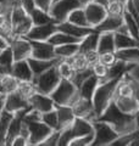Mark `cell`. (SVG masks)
Returning a JSON list of instances; mask_svg holds the SVG:
<instances>
[{
	"label": "cell",
	"mask_w": 139,
	"mask_h": 146,
	"mask_svg": "<svg viewBox=\"0 0 139 146\" xmlns=\"http://www.w3.org/2000/svg\"><path fill=\"white\" fill-rule=\"evenodd\" d=\"M96 119L108 122L117 131L118 135L132 133V131L138 129L136 115H128V113L122 112L116 106V104L114 101L110 102V105L104 110V112Z\"/></svg>",
	"instance_id": "cell-1"
},
{
	"label": "cell",
	"mask_w": 139,
	"mask_h": 146,
	"mask_svg": "<svg viewBox=\"0 0 139 146\" xmlns=\"http://www.w3.org/2000/svg\"><path fill=\"white\" fill-rule=\"evenodd\" d=\"M99 54L103 52H115V32H101L99 35L98 48H96Z\"/></svg>",
	"instance_id": "cell-23"
},
{
	"label": "cell",
	"mask_w": 139,
	"mask_h": 146,
	"mask_svg": "<svg viewBox=\"0 0 139 146\" xmlns=\"http://www.w3.org/2000/svg\"><path fill=\"white\" fill-rule=\"evenodd\" d=\"M29 16H31L32 22H33L34 26L50 23V22H55L53 20V17L50 16L49 11H45V10H43V9H39V7H37V6L31 11Z\"/></svg>",
	"instance_id": "cell-32"
},
{
	"label": "cell",
	"mask_w": 139,
	"mask_h": 146,
	"mask_svg": "<svg viewBox=\"0 0 139 146\" xmlns=\"http://www.w3.org/2000/svg\"><path fill=\"white\" fill-rule=\"evenodd\" d=\"M0 51H1V49H0Z\"/></svg>",
	"instance_id": "cell-63"
},
{
	"label": "cell",
	"mask_w": 139,
	"mask_h": 146,
	"mask_svg": "<svg viewBox=\"0 0 139 146\" xmlns=\"http://www.w3.org/2000/svg\"><path fill=\"white\" fill-rule=\"evenodd\" d=\"M28 110H23V111L13 113V118L10 123V125H9L7 133L5 136V146H11L13 139H15L17 135H20L21 129H22V124H23V117H25L26 112L28 111Z\"/></svg>",
	"instance_id": "cell-17"
},
{
	"label": "cell",
	"mask_w": 139,
	"mask_h": 146,
	"mask_svg": "<svg viewBox=\"0 0 139 146\" xmlns=\"http://www.w3.org/2000/svg\"><path fill=\"white\" fill-rule=\"evenodd\" d=\"M123 23H124L123 16L109 15L108 13V16H106L94 29L100 32V33L101 32H117Z\"/></svg>",
	"instance_id": "cell-22"
},
{
	"label": "cell",
	"mask_w": 139,
	"mask_h": 146,
	"mask_svg": "<svg viewBox=\"0 0 139 146\" xmlns=\"http://www.w3.org/2000/svg\"><path fill=\"white\" fill-rule=\"evenodd\" d=\"M95 1H98V3H100V4H103V5H106L109 0H95Z\"/></svg>",
	"instance_id": "cell-58"
},
{
	"label": "cell",
	"mask_w": 139,
	"mask_h": 146,
	"mask_svg": "<svg viewBox=\"0 0 139 146\" xmlns=\"http://www.w3.org/2000/svg\"><path fill=\"white\" fill-rule=\"evenodd\" d=\"M131 1L133 4L134 9H136V11L138 12V15H139V0H131Z\"/></svg>",
	"instance_id": "cell-55"
},
{
	"label": "cell",
	"mask_w": 139,
	"mask_h": 146,
	"mask_svg": "<svg viewBox=\"0 0 139 146\" xmlns=\"http://www.w3.org/2000/svg\"><path fill=\"white\" fill-rule=\"evenodd\" d=\"M56 31H57L56 22H50V23L38 25V26L33 25V27L27 33L26 38H28L29 40H37V42H46Z\"/></svg>",
	"instance_id": "cell-14"
},
{
	"label": "cell",
	"mask_w": 139,
	"mask_h": 146,
	"mask_svg": "<svg viewBox=\"0 0 139 146\" xmlns=\"http://www.w3.org/2000/svg\"><path fill=\"white\" fill-rule=\"evenodd\" d=\"M1 83H3V91H4V94L6 95L9 93H12V91L17 90L20 80L15 78L11 73H9V74H5L1 77Z\"/></svg>",
	"instance_id": "cell-37"
},
{
	"label": "cell",
	"mask_w": 139,
	"mask_h": 146,
	"mask_svg": "<svg viewBox=\"0 0 139 146\" xmlns=\"http://www.w3.org/2000/svg\"><path fill=\"white\" fill-rule=\"evenodd\" d=\"M81 6L82 5L78 0H57V1L53 3V5L49 10V13L56 23H60V22L66 21L68 15L75 9Z\"/></svg>",
	"instance_id": "cell-8"
},
{
	"label": "cell",
	"mask_w": 139,
	"mask_h": 146,
	"mask_svg": "<svg viewBox=\"0 0 139 146\" xmlns=\"http://www.w3.org/2000/svg\"><path fill=\"white\" fill-rule=\"evenodd\" d=\"M0 1H3V0H0Z\"/></svg>",
	"instance_id": "cell-64"
},
{
	"label": "cell",
	"mask_w": 139,
	"mask_h": 146,
	"mask_svg": "<svg viewBox=\"0 0 139 146\" xmlns=\"http://www.w3.org/2000/svg\"><path fill=\"white\" fill-rule=\"evenodd\" d=\"M29 104L28 100H27L22 94H20L18 91H12V93H9L4 96V110L11 112V113H16L23 111V110H28Z\"/></svg>",
	"instance_id": "cell-12"
},
{
	"label": "cell",
	"mask_w": 139,
	"mask_h": 146,
	"mask_svg": "<svg viewBox=\"0 0 139 146\" xmlns=\"http://www.w3.org/2000/svg\"><path fill=\"white\" fill-rule=\"evenodd\" d=\"M82 39L75 38V36L70 35L65 32L61 31H56L55 33L48 39V42L50 44H53L54 46H57V45H63V44H70V43H80Z\"/></svg>",
	"instance_id": "cell-31"
},
{
	"label": "cell",
	"mask_w": 139,
	"mask_h": 146,
	"mask_svg": "<svg viewBox=\"0 0 139 146\" xmlns=\"http://www.w3.org/2000/svg\"><path fill=\"white\" fill-rule=\"evenodd\" d=\"M11 146H28V139L23 135H17L15 139L12 141V145Z\"/></svg>",
	"instance_id": "cell-52"
},
{
	"label": "cell",
	"mask_w": 139,
	"mask_h": 146,
	"mask_svg": "<svg viewBox=\"0 0 139 146\" xmlns=\"http://www.w3.org/2000/svg\"><path fill=\"white\" fill-rule=\"evenodd\" d=\"M84 56H86V60H87L88 63H89L90 67L94 65V63H96L99 61L98 50H90V51H87V52H84Z\"/></svg>",
	"instance_id": "cell-49"
},
{
	"label": "cell",
	"mask_w": 139,
	"mask_h": 146,
	"mask_svg": "<svg viewBox=\"0 0 139 146\" xmlns=\"http://www.w3.org/2000/svg\"><path fill=\"white\" fill-rule=\"evenodd\" d=\"M0 93L4 94V91H3V83H1V76H0ZM5 95V94H4Z\"/></svg>",
	"instance_id": "cell-59"
},
{
	"label": "cell",
	"mask_w": 139,
	"mask_h": 146,
	"mask_svg": "<svg viewBox=\"0 0 139 146\" xmlns=\"http://www.w3.org/2000/svg\"><path fill=\"white\" fill-rule=\"evenodd\" d=\"M12 118L13 113L6 111V110H3L1 115H0V146L5 145V136Z\"/></svg>",
	"instance_id": "cell-33"
},
{
	"label": "cell",
	"mask_w": 139,
	"mask_h": 146,
	"mask_svg": "<svg viewBox=\"0 0 139 146\" xmlns=\"http://www.w3.org/2000/svg\"><path fill=\"white\" fill-rule=\"evenodd\" d=\"M55 1H57V0H54V3H55Z\"/></svg>",
	"instance_id": "cell-62"
},
{
	"label": "cell",
	"mask_w": 139,
	"mask_h": 146,
	"mask_svg": "<svg viewBox=\"0 0 139 146\" xmlns=\"http://www.w3.org/2000/svg\"><path fill=\"white\" fill-rule=\"evenodd\" d=\"M115 46H116V50L139 46V40L134 39L131 34H124V33H120V32H115Z\"/></svg>",
	"instance_id": "cell-29"
},
{
	"label": "cell",
	"mask_w": 139,
	"mask_h": 146,
	"mask_svg": "<svg viewBox=\"0 0 139 146\" xmlns=\"http://www.w3.org/2000/svg\"><path fill=\"white\" fill-rule=\"evenodd\" d=\"M10 48L12 50L15 61L28 60L32 55V44L31 40L26 36H15L10 42Z\"/></svg>",
	"instance_id": "cell-10"
},
{
	"label": "cell",
	"mask_w": 139,
	"mask_h": 146,
	"mask_svg": "<svg viewBox=\"0 0 139 146\" xmlns=\"http://www.w3.org/2000/svg\"><path fill=\"white\" fill-rule=\"evenodd\" d=\"M83 9H84L88 23H89V26L93 27V28H95V27L108 16L106 6L98 3V1H95V0L89 3V4H87V5H84Z\"/></svg>",
	"instance_id": "cell-11"
},
{
	"label": "cell",
	"mask_w": 139,
	"mask_h": 146,
	"mask_svg": "<svg viewBox=\"0 0 139 146\" xmlns=\"http://www.w3.org/2000/svg\"><path fill=\"white\" fill-rule=\"evenodd\" d=\"M35 6L39 9H43L45 11H49L50 7H51L54 0H34Z\"/></svg>",
	"instance_id": "cell-50"
},
{
	"label": "cell",
	"mask_w": 139,
	"mask_h": 146,
	"mask_svg": "<svg viewBox=\"0 0 139 146\" xmlns=\"http://www.w3.org/2000/svg\"><path fill=\"white\" fill-rule=\"evenodd\" d=\"M60 58H55V60H40V58H34V57H29L28 58V63L32 68L33 76H38L40 73H43L44 71L49 70L50 67L55 66L59 62Z\"/></svg>",
	"instance_id": "cell-26"
},
{
	"label": "cell",
	"mask_w": 139,
	"mask_h": 146,
	"mask_svg": "<svg viewBox=\"0 0 139 146\" xmlns=\"http://www.w3.org/2000/svg\"><path fill=\"white\" fill-rule=\"evenodd\" d=\"M11 74L20 82H32L33 80V72L28 63V60L15 61L11 68Z\"/></svg>",
	"instance_id": "cell-18"
},
{
	"label": "cell",
	"mask_w": 139,
	"mask_h": 146,
	"mask_svg": "<svg viewBox=\"0 0 139 146\" xmlns=\"http://www.w3.org/2000/svg\"><path fill=\"white\" fill-rule=\"evenodd\" d=\"M60 130H53L46 138L39 144V146H59L60 140Z\"/></svg>",
	"instance_id": "cell-46"
},
{
	"label": "cell",
	"mask_w": 139,
	"mask_h": 146,
	"mask_svg": "<svg viewBox=\"0 0 139 146\" xmlns=\"http://www.w3.org/2000/svg\"><path fill=\"white\" fill-rule=\"evenodd\" d=\"M71 107L76 117L84 118V119L92 121V122L96 119V113H95L94 106H93V101L89 99H84L80 96Z\"/></svg>",
	"instance_id": "cell-15"
},
{
	"label": "cell",
	"mask_w": 139,
	"mask_h": 146,
	"mask_svg": "<svg viewBox=\"0 0 139 146\" xmlns=\"http://www.w3.org/2000/svg\"><path fill=\"white\" fill-rule=\"evenodd\" d=\"M92 74H93V71H92V67H89V68H87V70L76 72L75 76H73V78L71 80H72V83L78 88V86H80L83 83V82H84L88 78V77L92 76Z\"/></svg>",
	"instance_id": "cell-43"
},
{
	"label": "cell",
	"mask_w": 139,
	"mask_h": 146,
	"mask_svg": "<svg viewBox=\"0 0 139 146\" xmlns=\"http://www.w3.org/2000/svg\"><path fill=\"white\" fill-rule=\"evenodd\" d=\"M13 62H15V58H13V54H12L10 45L1 49V51H0V66L11 73Z\"/></svg>",
	"instance_id": "cell-36"
},
{
	"label": "cell",
	"mask_w": 139,
	"mask_h": 146,
	"mask_svg": "<svg viewBox=\"0 0 139 146\" xmlns=\"http://www.w3.org/2000/svg\"><path fill=\"white\" fill-rule=\"evenodd\" d=\"M108 70H109V67L105 66L104 63H101L100 61H98L96 63H94V65L92 66L93 74H95L96 77H98L99 80H103L106 77V74H108Z\"/></svg>",
	"instance_id": "cell-47"
},
{
	"label": "cell",
	"mask_w": 139,
	"mask_h": 146,
	"mask_svg": "<svg viewBox=\"0 0 139 146\" xmlns=\"http://www.w3.org/2000/svg\"><path fill=\"white\" fill-rule=\"evenodd\" d=\"M105 6L109 15L123 16L124 11H126V3L121 1V0H109Z\"/></svg>",
	"instance_id": "cell-38"
},
{
	"label": "cell",
	"mask_w": 139,
	"mask_h": 146,
	"mask_svg": "<svg viewBox=\"0 0 139 146\" xmlns=\"http://www.w3.org/2000/svg\"><path fill=\"white\" fill-rule=\"evenodd\" d=\"M60 131H61V133H60L59 146H68L70 141L77 138V136L94 134V127H93L92 121L76 117L71 125L66 128V129L60 130Z\"/></svg>",
	"instance_id": "cell-4"
},
{
	"label": "cell",
	"mask_w": 139,
	"mask_h": 146,
	"mask_svg": "<svg viewBox=\"0 0 139 146\" xmlns=\"http://www.w3.org/2000/svg\"><path fill=\"white\" fill-rule=\"evenodd\" d=\"M120 79H111V80H106V82H100L99 85L96 86L94 95H93V98H92L93 106H94L95 113H96V118L104 112V110L109 106L110 102L114 101L116 85H117Z\"/></svg>",
	"instance_id": "cell-2"
},
{
	"label": "cell",
	"mask_w": 139,
	"mask_h": 146,
	"mask_svg": "<svg viewBox=\"0 0 139 146\" xmlns=\"http://www.w3.org/2000/svg\"><path fill=\"white\" fill-rule=\"evenodd\" d=\"M99 61L109 67L111 65H114L117 61V58H116L115 52H103V54H99Z\"/></svg>",
	"instance_id": "cell-48"
},
{
	"label": "cell",
	"mask_w": 139,
	"mask_h": 146,
	"mask_svg": "<svg viewBox=\"0 0 139 146\" xmlns=\"http://www.w3.org/2000/svg\"><path fill=\"white\" fill-rule=\"evenodd\" d=\"M66 60L70 61V63L72 65V67L75 68V71L78 72V71H83V70H87V68H89V63L87 62L86 60V56L82 52H77L76 55H73L72 57L70 58H66Z\"/></svg>",
	"instance_id": "cell-41"
},
{
	"label": "cell",
	"mask_w": 139,
	"mask_h": 146,
	"mask_svg": "<svg viewBox=\"0 0 139 146\" xmlns=\"http://www.w3.org/2000/svg\"><path fill=\"white\" fill-rule=\"evenodd\" d=\"M66 21L71 22V23H73V25H77V26L90 27L89 23H88V20H87V16H86V12H84V9H83V6L75 9V10H73L68 15Z\"/></svg>",
	"instance_id": "cell-34"
},
{
	"label": "cell",
	"mask_w": 139,
	"mask_h": 146,
	"mask_svg": "<svg viewBox=\"0 0 139 146\" xmlns=\"http://www.w3.org/2000/svg\"><path fill=\"white\" fill-rule=\"evenodd\" d=\"M114 102L120 110L128 115H136L139 112V100L134 96H116Z\"/></svg>",
	"instance_id": "cell-21"
},
{
	"label": "cell",
	"mask_w": 139,
	"mask_h": 146,
	"mask_svg": "<svg viewBox=\"0 0 139 146\" xmlns=\"http://www.w3.org/2000/svg\"><path fill=\"white\" fill-rule=\"evenodd\" d=\"M80 52V43H70L55 46V55L57 58H70Z\"/></svg>",
	"instance_id": "cell-30"
},
{
	"label": "cell",
	"mask_w": 139,
	"mask_h": 146,
	"mask_svg": "<svg viewBox=\"0 0 139 146\" xmlns=\"http://www.w3.org/2000/svg\"><path fill=\"white\" fill-rule=\"evenodd\" d=\"M50 96L54 100L55 105H67L72 106L76 102V100L81 96L78 88L72 83V80L61 79L56 88L53 90Z\"/></svg>",
	"instance_id": "cell-5"
},
{
	"label": "cell",
	"mask_w": 139,
	"mask_h": 146,
	"mask_svg": "<svg viewBox=\"0 0 139 146\" xmlns=\"http://www.w3.org/2000/svg\"><path fill=\"white\" fill-rule=\"evenodd\" d=\"M27 128H28V146H39L46 136L53 131L51 128H49L41 121H25Z\"/></svg>",
	"instance_id": "cell-9"
},
{
	"label": "cell",
	"mask_w": 139,
	"mask_h": 146,
	"mask_svg": "<svg viewBox=\"0 0 139 146\" xmlns=\"http://www.w3.org/2000/svg\"><path fill=\"white\" fill-rule=\"evenodd\" d=\"M121 1H123V3H126V1H127V0H121Z\"/></svg>",
	"instance_id": "cell-61"
},
{
	"label": "cell",
	"mask_w": 139,
	"mask_h": 146,
	"mask_svg": "<svg viewBox=\"0 0 139 146\" xmlns=\"http://www.w3.org/2000/svg\"><path fill=\"white\" fill-rule=\"evenodd\" d=\"M3 110H4V98L0 99V115H1Z\"/></svg>",
	"instance_id": "cell-57"
},
{
	"label": "cell",
	"mask_w": 139,
	"mask_h": 146,
	"mask_svg": "<svg viewBox=\"0 0 139 146\" xmlns=\"http://www.w3.org/2000/svg\"><path fill=\"white\" fill-rule=\"evenodd\" d=\"M138 135H139V129L132 131V133H128V134L118 135L117 138L111 143L110 146H131L134 139H136Z\"/></svg>",
	"instance_id": "cell-40"
},
{
	"label": "cell",
	"mask_w": 139,
	"mask_h": 146,
	"mask_svg": "<svg viewBox=\"0 0 139 146\" xmlns=\"http://www.w3.org/2000/svg\"><path fill=\"white\" fill-rule=\"evenodd\" d=\"M10 20L13 38L15 36H26L29 29L33 27V22H32L29 13L20 5L17 0H15L12 4Z\"/></svg>",
	"instance_id": "cell-3"
},
{
	"label": "cell",
	"mask_w": 139,
	"mask_h": 146,
	"mask_svg": "<svg viewBox=\"0 0 139 146\" xmlns=\"http://www.w3.org/2000/svg\"><path fill=\"white\" fill-rule=\"evenodd\" d=\"M4 96H5V95H4V94H1V93H0V99H3Z\"/></svg>",
	"instance_id": "cell-60"
},
{
	"label": "cell",
	"mask_w": 139,
	"mask_h": 146,
	"mask_svg": "<svg viewBox=\"0 0 139 146\" xmlns=\"http://www.w3.org/2000/svg\"><path fill=\"white\" fill-rule=\"evenodd\" d=\"M18 3H20V5L25 9V10L31 13V11L33 10V9L35 7V3H34V0H17Z\"/></svg>",
	"instance_id": "cell-51"
},
{
	"label": "cell",
	"mask_w": 139,
	"mask_h": 146,
	"mask_svg": "<svg viewBox=\"0 0 139 146\" xmlns=\"http://www.w3.org/2000/svg\"><path fill=\"white\" fill-rule=\"evenodd\" d=\"M41 122H44L49 128L53 130H59V121H57V113L56 110H51V111L41 113Z\"/></svg>",
	"instance_id": "cell-42"
},
{
	"label": "cell",
	"mask_w": 139,
	"mask_h": 146,
	"mask_svg": "<svg viewBox=\"0 0 139 146\" xmlns=\"http://www.w3.org/2000/svg\"><path fill=\"white\" fill-rule=\"evenodd\" d=\"M78 1L81 3V5H82V6H84V5H87V4H89V3H92V1H94V0H78Z\"/></svg>",
	"instance_id": "cell-56"
},
{
	"label": "cell",
	"mask_w": 139,
	"mask_h": 146,
	"mask_svg": "<svg viewBox=\"0 0 139 146\" xmlns=\"http://www.w3.org/2000/svg\"><path fill=\"white\" fill-rule=\"evenodd\" d=\"M9 46V43H7V40L4 38V36L0 34V49H4V48H6Z\"/></svg>",
	"instance_id": "cell-54"
},
{
	"label": "cell",
	"mask_w": 139,
	"mask_h": 146,
	"mask_svg": "<svg viewBox=\"0 0 139 146\" xmlns=\"http://www.w3.org/2000/svg\"><path fill=\"white\" fill-rule=\"evenodd\" d=\"M28 104L32 110H35L40 113L51 111L55 108V102L51 96L48 94L39 93V91H34L28 98Z\"/></svg>",
	"instance_id": "cell-13"
},
{
	"label": "cell",
	"mask_w": 139,
	"mask_h": 146,
	"mask_svg": "<svg viewBox=\"0 0 139 146\" xmlns=\"http://www.w3.org/2000/svg\"><path fill=\"white\" fill-rule=\"evenodd\" d=\"M17 91L20 94H22L23 96L28 100V98L35 91V88H34V85H33L32 82H20L18 88H17Z\"/></svg>",
	"instance_id": "cell-45"
},
{
	"label": "cell",
	"mask_w": 139,
	"mask_h": 146,
	"mask_svg": "<svg viewBox=\"0 0 139 146\" xmlns=\"http://www.w3.org/2000/svg\"><path fill=\"white\" fill-rule=\"evenodd\" d=\"M55 110H56V113H57L59 130L68 128L76 118L72 107L67 106V105H55Z\"/></svg>",
	"instance_id": "cell-20"
},
{
	"label": "cell",
	"mask_w": 139,
	"mask_h": 146,
	"mask_svg": "<svg viewBox=\"0 0 139 146\" xmlns=\"http://www.w3.org/2000/svg\"><path fill=\"white\" fill-rule=\"evenodd\" d=\"M128 65H129V63H126L123 61L117 60L114 63V65L109 66L108 74H106L105 78L103 80H100V82H106V80H111V79H120V78H122L123 74L127 72Z\"/></svg>",
	"instance_id": "cell-27"
},
{
	"label": "cell",
	"mask_w": 139,
	"mask_h": 146,
	"mask_svg": "<svg viewBox=\"0 0 139 146\" xmlns=\"http://www.w3.org/2000/svg\"><path fill=\"white\" fill-rule=\"evenodd\" d=\"M115 55L117 60L126 63H139V46L116 50Z\"/></svg>",
	"instance_id": "cell-25"
},
{
	"label": "cell",
	"mask_w": 139,
	"mask_h": 146,
	"mask_svg": "<svg viewBox=\"0 0 139 146\" xmlns=\"http://www.w3.org/2000/svg\"><path fill=\"white\" fill-rule=\"evenodd\" d=\"M56 67H57V72L60 77H61V79H68L71 80L73 78V76H75V68L72 67V65L70 63L68 60L66 58H60L59 62L56 63Z\"/></svg>",
	"instance_id": "cell-35"
},
{
	"label": "cell",
	"mask_w": 139,
	"mask_h": 146,
	"mask_svg": "<svg viewBox=\"0 0 139 146\" xmlns=\"http://www.w3.org/2000/svg\"><path fill=\"white\" fill-rule=\"evenodd\" d=\"M56 27H57V31L65 32V33H67L70 35L75 36V38H78V39H83L86 35H88L94 31L93 27L77 26V25H73L68 21H63V22H60V23H56Z\"/></svg>",
	"instance_id": "cell-19"
},
{
	"label": "cell",
	"mask_w": 139,
	"mask_h": 146,
	"mask_svg": "<svg viewBox=\"0 0 139 146\" xmlns=\"http://www.w3.org/2000/svg\"><path fill=\"white\" fill-rule=\"evenodd\" d=\"M94 139V134H88L83 136H77L70 141L68 146H90Z\"/></svg>",
	"instance_id": "cell-44"
},
{
	"label": "cell",
	"mask_w": 139,
	"mask_h": 146,
	"mask_svg": "<svg viewBox=\"0 0 139 146\" xmlns=\"http://www.w3.org/2000/svg\"><path fill=\"white\" fill-rule=\"evenodd\" d=\"M93 127H94V139L90 146H110L111 143L118 136V133L108 122L95 119L93 121Z\"/></svg>",
	"instance_id": "cell-7"
},
{
	"label": "cell",
	"mask_w": 139,
	"mask_h": 146,
	"mask_svg": "<svg viewBox=\"0 0 139 146\" xmlns=\"http://www.w3.org/2000/svg\"><path fill=\"white\" fill-rule=\"evenodd\" d=\"M13 1L15 0H3V1H0V13L11 10Z\"/></svg>",
	"instance_id": "cell-53"
},
{
	"label": "cell",
	"mask_w": 139,
	"mask_h": 146,
	"mask_svg": "<svg viewBox=\"0 0 139 146\" xmlns=\"http://www.w3.org/2000/svg\"><path fill=\"white\" fill-rule=\"evenodd\" d=\"M123 18H124V23L127 26L129 34H131L134 39L139 40V25H138V22L134 20V17L127 10L123 13Z\"/></svg>",
	"instance_id": "cell-39"
},
{
	"label": "cell",
	"mask_w": 139,
	"mask_h": 146,
	"mask_svg": "<svg viewBox=\"0 0 139 146\" xmlns=\"http://www.w3.org/2000/svg\"><path fill=\"white\" fill-rule=\"evenodd\" d=\"M99 35H100V32L95 29L92 33L86 35L80 42V52L84 54L87 51H90V50H96L98 42H99Z\"/></svg>",
	"instance_id": "cell-28"
},
{
	"label": "cell",
	"mask_w": 139,
	"mask_h": 146,
	"mask_svg": "<svg viewBox=\"0 0 139 146\" xmlns=\"http://www.w3.org/2000/svg\"><path fill=\"white\" fill-rule=\"evenodd\" d=\"M60 80H61V77H60L57 67L55 65L50 67L49 70L44 71L43 73H40V74L33 77L32 83L34 85L35 91L50 95L53 93V90L56 88V85L60 83Z\"/></svg>",
	"instance_id": "cell-6"
},
{
	"label": "cell",
	"mask_w": 139,
	"mask_h": 146,
	"mask_svg": "<svg viewBox=\"0 0 139 146\" xmlns=\"http://www.w3.org/2000/svg\"><path fill=\"white\" fill-rule=\"evenodd\" d=\"M99 83H100V80H99V78L95 74L89 76L80 86H78L80 95L82 98H84V99L92 100L93 95H94V91L96 89V86L99 85Z\"/></svg>",
	"instance_id": "cell-24"
},
{
	"label": "cell",
	"mask_w": 139,
	"mask_h": 146,
	"mask_svg": "<svg viewBox=\"0 0 139 146\" xmlns=\"http://www.w3.org/2000/svg\"><path fill=\"white\" fill-rule=\"evenodd\" d=\"M32 44V55L31 57L40 58V60H55V46L50 44L48 40L46 42H37V40H31Z\"/></svg>",
	"instance_id": "cell-16"
}]
</instances>
